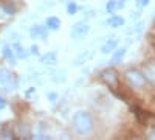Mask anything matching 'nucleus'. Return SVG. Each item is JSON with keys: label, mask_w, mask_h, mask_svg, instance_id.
<instances>
[{"label": "nucleus", "mask_w": 155, "mask_h": 140, "mask_svg": "<svg viewBox=\"0 0 155 140\" xmlns=\"http://www.w3.org/2000/svg\"><path fill=\"white\" fill-rule=\"evenodd\" d=\"M56 53L54 52H51V53H47V55H44L42 58H41V62L42 64H54L56 62Z\"/></svg>", "instance_id": "obj_14"}, {"label": "nucleus", "mask_w": 155, "mask_h": 140, "mask_svg": "<svg viewBox=\"0 0 155 140\" xmlns=\"http://www.w3.org/2000/svg\"><path fill=\"white\" fill-rule=\"evenodd\" d=\"M0 84L8 87V89H16L17 87V81L14 78V75L11 73V70L8 69H0Z\"/></svg>", "instance_id": "obj_4"}, {"label": "nucleus", "mask_w": 155, "mask_h": 140, "mask_svg": "<svg viewBox=\"0 0 155 140\" xmlns=\"http://www.w3.org/2000/svg\"><path fill=\"white\" fill-rule=\"evenodd\" d=\"M126 6V0H109L106 3V11L109 14H115V12L121 11Z\"/></svg>", "instance_id": "obj_7"}, {"label": "nucleus", "mask_w": 155, "mask_h": 140, "mask_svg": "<svg viewBox=\"0 0 155 140\" xmlns=\"http://www.w3.org/2000/svg\"><path fill=\"white\" fill-rule=\"evenodd\" d=\"M73 126L78 134L81 135H88L90 132L93 131V118L88 112L85 111H79L73 115Z\"/></svg>", "instance_id": "obj_1"}, {"label": "nucleus", "mask_w": 155, "mask_h": 140, "mask_svg": "<svg viewBox=\"0 0 155 140\" xmlns=\"http://www.w3.org/2000/svg\"><path fill=\"white\" fill-rule=\"evenodd\" d=\"M150 2H152V0H137L135 5H137L138 8H144V6H147Z\"/></svg>", "instance_id": "obj_18"}, {"label": "nucleus", "mask_w": 155, "mask_h": 140, "mask_svg": "<svg viewBox=\"0 0 155 140\" xmlns=\"http://www.w3.org/2000/svg\"><path fill=\"white\" fill-rule=\"evenodd\" d=\"M2 56H3L6 61H9L12 66H16V64H17V58H16L14 50H12L11 45H3V48H2Z\"/></svg>", "instance_id": "obj_8"}, {"label": "nucleus", "mask_w": 155, "mask_h": 140, "mask_svg": "<svg viewBox=\"0 0 155 140\" xmlns=\"http://www.w3.org/2000/svg\"><path fill=\"white\" fill-rule=\"evenodd\" d=\"M124 23H126V20L121 16H110L107 19V25L110 28H121V27H124Z\"/></svg>", "instance_id": "obj_13"}, {"label": "nucleus", "mask_w": 155, "mask_h": 140, "mask_svg": "<svg viewBox=\"0 0 155 140\" xmlns=\"http://www.w3.org/2000/svg\"><path fill=\"white\" fill-rule=\"evenodd\" d=\"M47 97H48V100H56V98H58V95H56V94H48Z\"/></svg>", "instance_id": "obj_21"}, {"label": "nucleus", "mask_w": 155, "mask_h": 140, "mask_svg": "<svg viewBox=\"0 0 155 140\" xmlns=\"http://www.w3.org/2000/svg\"><path fill=\"white\" fill-rule=\"evenodd\" d=\"M6 108V100L3 97H0V111H3Z\"/></svg>", "instance_id": "obj_20"}, {"label": "nucleus", "mask_w": 155, "mask_h": 140, "mask_svg": "<svg viewBox=\"0 0 155 140\" xmlns=\"http://www.w3.org/2000/svg\"><path fill=\"white\" fill-rule=\"evenodd\" d=\"M11 47H12V50H14V55H16L17 59H27V58L30 56V52H28V50L25 48L22 44L16 42V44H12Z\"/></svg>", "instance_id": "obj_9"}, {"label": "nucleus", "mask_w": 155, "mask_h": 140, "mask_svg": "<svg viewBox=\"0 0 155 140\" xmlns=\"http://www.w3.org/2000/svg\"><path fill=\"white\" fill-rule=\"evenodd\" d=\"M126 52H127L126 48H118V47H116L113 52H112L110 64H120V62L124 59V56H126Z\"/></svg>", "instance_id": "obj_10"}, {"label": "nucleus", "mask_w": 155, "mask_h": 140, "mask_svg": "<svg viewBox=\"0 0 155 140\" xmlns=\"http://www.w3.org/2000/svg\"><path fill=\"white\" fill-rule=\"evenodd\" d=\"M137 17H140V12H134L132 14V19H137Z\"/></svg>", "instance_id": "obj_22"}, {"label": "nucleus", "mask_w": 155, "mask_h": 140, "mask_svg": "<svg viewBox=\"0 0 155 140\" xmlns=\"http://www.w3.org/2000/svg\"><path fill=\"white\" fill-rule=\"evenodd\" d=\"M78 5H76V2H68V5H67V14L68 16H74L76 12H78Z\"/></svg>", "instance_id": "obj_16"}, {"label": "nucleus", "mask_w": 155, "mask_h": 140, "mask_svg": "<svg viewBox=\"0 0 155 140\" xmlns=\"http://www.w3.org/2000/svg\"><path fill=\"white\" fill-rule=\"evenodd\" d=\"M88 31H90V25L87 22L81 20V22H76L73 27H71L70 36L73 37V39H81V37H84V36L88 34Z\"/></svg>", "instance_id": "obj_3"}, {"label": "nucleus", "mask_w": 155, "mask_h": 140, "mask_svg": "<svg viewBox=\"0 0 155 140\" xmlns=\"http://www.w3.org/2000/svg\"><path fill=\"white\" fill-rule=\"evenodd\" d=\"M126 81L130 84L134 89H143L146 86V76L140 73L138 70H127L126 72Z\"/></svg>", "instance_id": "obj_2"}, {"label": "nucleus", "mask_w": 155, "mask_h": 140, "mask_svg": "<svg viewBox=\"0 0 155 140\" xmlns=\"http://www.w3.org/2000/svg\"><path fill=\"white\" fill-rule=\"evenodd\" d=\"M3 9H5L6 12H8V14H14V12H16V8L12 6L11 3H6V5L3 6Z\"/></svg>", "instance_id": "obj_19"}, {"label": "nucleus", "mask_w": 155, "mask_h": 140, "mask_svg": "<svg viewBox=\"0 0 155 140\" xmlns=\"http://www.w3.org/2000/svg\"><path fill=\"white\" fill-rule=\"evenodd\" d=\"M101 78H102V81H104V83H107L110 87H116V86H118V73H116L113 69L102 70Z\"/></svg>", "instance_id": "obj_5"}, {"label": "nucleus", "mask_w": 155, "mask_h": 140, "mask_svg": "<svg viewBox=\"0 0 155 140\" xmlns=\"http://www.w3.org/2000/svg\"><path fill=\"white\" fill-rule=\"evenodd\" d=\"M30 55H33V56H39L41 55V48H39V45H31V48H30Z\"/></svg>", "instance_id": "obj_17"}, {"label": "nucleus", "mask_w": 155, "mask_h": 140, "mask_svg": "<svg viewBox=\"0 0 155 140\" xmlns=\"http://www.w3.org/2000/svg\"><path fill=\"white\" fill-rule=\"evenodd\" d=\"M30 34L33 39H47L48 36V28L45 27V25H33L31 30H30Z\"/></svg>", "instance_id": "obj_6"}, {"label": "nucleus", "mask_w": 155, "mask_h": 140, "mask_svg": "<svg viewBox=\"0 0 155 140\" xmlns=\"http://www.w3.org/2000/svg\"><path fill=\"white\" fill-rule=\"evenodd\" d=\"M88 58H92V53H90V52H84L82 55H79V56L74 59V64H76V66H81V64H84Z\"/></svg>", "instance_id": "obj_15"}, {"label": "nucleus", "mask_w": 155, "mask_h": 140, "mask_svg": "<svg viewBox=\"0 0 155 140\" xmlns=\"http://www.w3.org/2000/svg\"><path fill=\"white\" fill-rule=\"evenodd\" d=\"M45 27L51 31H58L61 28V19L56 17V16H50L47 20H45Z\"/></svg>", "instance_id": "obj_12"}, {"label": "nucleus", "mask_w": 155, "mask_h": 140, "mask_svg": "<svg viewBox=\"0 0 155 140\" xmlns=\"http://www.w3.org/2000/svg\"><path fill=\"white\" fill-rule=\"evenodd\" d=\"M116 47H118V39H109V41H106L104 44L101 45V53L109 55V53L113 52Z\"/></svg>", "instance_id": "obj_11"}]
</instances>
